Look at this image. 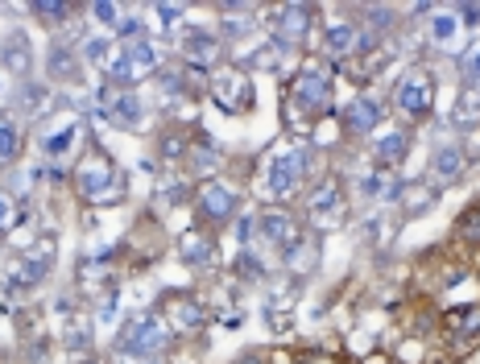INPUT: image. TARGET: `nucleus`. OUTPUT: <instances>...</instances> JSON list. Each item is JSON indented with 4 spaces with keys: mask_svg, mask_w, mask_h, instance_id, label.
<instances>
[{
    "mask_svg": "<svg viewBox=\"0 0 480 364\" xmlns=\"http://www.w3.org/2000/svg\"><path fill=\"white\" fill-rule=\"evenodd\" d=\"M75 182H79V191H83L91 203H104V199H120V174H117V166H112L104 154H91V158L79 166Z\"/></svg>",
    "mask_w": 480,
    "mask_h": 364,
    "instance_id": "nucleus-1",
    "label": "nucleus"
},
{
    "mask_svg": "<svg viewBox=\"0 0 480 364\" xmlns=\"http://www.w3.org/2000/svg\"><path fill=\"white\" fill-rule=\"evenodd\" d=\"M398 108L410 120H422L431 112V79H427L422 70H410V75L398 83Z\"/></svg>",
    "mask_w": 480,
    "mask_h": 364,
    "instance_id": "nucleus-2",
    "label": "nucleus"
},
{
    "mask_svg": "<svg viewBox=\"0 0 480 364\" xmlns=\"http://www.w3.org/2000/svg\"><path fill=\"white\" fill-rule=\"evenodd\" d=\"M327 99H332V83H327V75L324 70H315V67H306L303 79H298V88H295V104L306 112V117H315V112L327 108Z\"/></svg>",
    "mask_w": 480,
    "mask_h": 364,
    "instance_id": "nucleus-3",
    "label": "nucleus"
},
{
    "mask_svg": "<svg viewBox=\"0 0 480 364\" xmlns=\"http://www.w3.org/2000/svg\"><path fill=\"white\" fill-rule=\"evenodd\" d=\"M120 348H125V352H133V356H157L162 348H166V331H162V323H157V319H137V323L125 331Z\"/></svg>",
    "mask_w": 480,
    "mask_h": 364,
    "instance_id": "nucleus-4",
    "label": "nucleus"
},
{
    "mask_svg": "<svg viewBox=\"0 0 480 364\" xmlns=\"http://www.w3.org/2000/svg\"><path fill=\"white\" fill-rule=\"evenodd\" d=\"M212 96H216V104L228 112H240L253 104V88H249V79L240 70H224V75L212 83Z\"/></svg>",
    "mask_w": 480,
    "mask_h": 364,
    "instance_id": "nucleus-5",
    "label": "nucleus"
},
{
    "mask_svg": "<svg viewBox=\"0 0 480 364\" xmlns=\"http://www.w3.org/2000/svg\"><path fill=\"white\" fill-rule=\"evenodd\" d=\"M104 112H108V120H117L120 128H137L141 125V104H137L133 91L108 88L104 91Z\"/></svg>",
    "mask_w": 480,
    "mask_h": 364,
    "instance_id": "nucleus-6",
    "label": "nucleus"
},
{
    "mask_svg": "<svg viewBox=\"0 0 480 364\" xmlns=\"http://www.w3.org/2000/svg\"><path fill=\"white\" fill-rule=\"evenodd\" d=\"M183 50H186V62H195V67H216L220 62V42L212 38V33H203V30L186 33Z\"/></svg>",
    "mask_w": 480,
    "mask_h": 364,
    "instance_id": "nucleus-7",
    "label": "nucleus"
},
{
    "mask_svg": "<svg viewBox=\"0 0 480 364\" xmlns=\"http://www.w3.org/2000/svg\"><path fill=\"white\" fill-rule=\"evenodd\" d=\"M236 211V191L232 187H224V182H207V191H203V216L207 219H228Z\"/></svg>",
    "mask_w": 480,
    "mask_h": 364,
    "instance_id": "nucleus-8",
    "label": "nucleus"
},
{
    "mask_svg": "<svg viewBox=\"0 0 480 364\" xmlns=\"http://www.w3.org/2000/svg\"><path fill=\"white\" fill-rule=\"evenodd\" d=\"M344 211V199H340V187L335 182H324V187L311 195V216L319 219V224H335Z\"/></svg>",
    "mask_w": 480,
    "mask_h": 364,
    "instance_id": "nucleus-9",
    "label": "nucleus"
},
{
    "mask_svg": "<svg viewBox=\"0 0 480 364\" xmlns=\"http://www.w3.org/2000/svg\"><path fill=\"white\" fill-rule=\"evenodd\" d=\"M377 120H381V104H377V99H369V96L353 99V104L344 108V125L353 128V133H369Z\"/></svg>",
    "mask_w": 480,
    "mask_h": 364,
    "instance_id": "nucleus-10",
    "label": "nucleus"
},
{
    "mask_svg": "<svg viewBox=\"0 0 480 364\" xmlns=\"http://www.w3.org/2000/svg\"><path fill=\"white\" fill-rule=\"evenodd\" d=\"M274 25H278V33H282V38L298 42V38H306V25H311V9H303V5H290V9H278Z\"/></svg>",
    "mask_w": 480,
    "mask_h": 364,
    "instance_id": "nucleus-11",
    "label": "nucleus"
},
{
    "mask_svg": "<svg viewBox=\"0 0 480 364\" xmlns=\"http://www.w3.org/2000/svg\"><path fill=\"white\" fill-rule=\"evenodd\" d=\"M261 228H265V237L274 240V245H290V240H295V224H290L282 211H265Z\"/></svg>",
    "mask_w": 480,
    "mask_h": 364,
    "instance_id": "nucleus-12",
    "label": "nucleus"
},
{
    "mask_svg": "<svg viewBox=\"0 0 480 364\" xmlns=\"http://www.w3.org/2000/svg\"><path fill=\"white\" fill-rule=\"evenodd\" d=\"M9 46H13V54H5V62H9L13 70H30L33 54H30V42H25V33L13 30V33H9V42H5V50H9Z\"/></svg>",
    "mask_w": 480,
    "mask_h": 364,
    "instance_id": "nucleus-13",
    "label": "nucleus"
},
{
    "mask_svg": "<svg viewBox=\"0 0 480 364\" xmlns=\"http://www.w3.org/2000/svg\"><path fill=\"white\" fill-rule=\"evenodd\" d=\"M356 46H361V38H356L353 25H335V30L327 33V50H332V54H353Z\"/></svg>",
    "mask_w": 480,
    "mask_h": 364,
    "instance_id": "nucleus-14",
    "label": "nucleus"
},
{
    "mask_svg": "<svg viewBox=\"0 0 480 364\" xmlns=\"http://www.w3.org/2000/svg\"><path fill=\"white\" fill-rule=\"evenodd\" d=\"M17 125H13L9 117H0V166H5V162H13L17 158Z\"/></svg>",
    "mask_w": 480,
    "mask_h": 364,
    "instance_id": "nucleus-15",
    "label": "nucleus"
},
{
    "mask_svg": "<svg viewBox=\"0 0 480 364\" xmlns=\"http://www.w3.org/2000/svg\"><path fill=\"white\" fill-rule=\"evenodd\" d=\"M402 145H406L402 133H390V137H381V141H377V162H385V166H390V162H398V158H402Z\"/></svg>",
    "mask_w": 480,
    "mask_h": 364,
    "instance_id": "nucleus-16",
    "label": "nucleus"
},
{
    "mask_svg": "<svg viewBox=\"0 0 480 364\" xmlns=\"http://www.w3.org/2000/svg\"><path fill=\"white\" fill-rule=\"evenodd\" d=\"M460 166H464V158L456 154V149H439V154H435V170H439V178H456Z\"/></svg>",
    "mask_w": 480,
    "mask_h": 364,
    "instance_id": "nucleus-17",
    "label": "nucleus"
},
{
    "mask_svg": "<svg viewBox=\"0 0 480 364\" xmlns=\"http://www.w3.org/2000/svg\"><path fill=\"white\" fill-rule=\"evenodd\" d=\"M13 224H17V203H13V199L0 191V232H9Z\"/></svg>",
    "mask_w": 480,
    "mask_h": 364,
    "instance_id": "nucleus-18",
    "label": "nucleus"
},
{
    "mask_svg": "<svg viewBox=\"0 0 480 364\" xmlns=\"http://www.w3.org/2000/svg\"><path fill=\"white\" fill-rule=\"evenodd\" d=\"M50 67H54V75H79V62H71L62 50H54V54H50Z\"/></svg>",
    "mask_w": 480,
    "mask_h": 364,
    "instance_id": "nucleus-19",
    "label": "nucleus"
},
{
    "mask_svg": "<svg viewBox=\"0 0 480 364\" xmlns=\"http://www.w3.org/2000/svg\"><path fill=\"white\" fill-rule=\"evenodd\" d=\"M33 13H38V17H46V21H62L71 13V5H33Z\"/></svg>",
    "mask_w": 480,
    "mask_h": 364,
    "instance_id": "nucleus-20",
    "label": "nucleus"
},
{
    "mask_svg": "<svg viewBox=\"0 0 480 364\" xmlns=\"http://www.w3.org/2000/svg\"><path fill=\"white\" fill-rule=\"evenodd\" d=\"M96 17L99 21H117V9H112V5H96Z\"/></svg>",
    "mask_w": 480,
    "mask_h": 364,
    "instance_id": "nucleus-21",
    "label": "nucleus"
},
{
    "mask_svg": "<svg viewBox=\"0 0 480 364\" xmlns=\"http://www.w3.org/2000/svg\"><path fill=\"white\" fill-rule=\"evenodd\" d=\"M468 79H480V54L468 62Z\"/></svg>",
    "mask_w": 480,
    "mask_h": 364,
    "instance_id": "nucleus-22",
    "label": "nucleus"
},
{
    "mask_svg": "<svg viewBox=\"0 0 480 364\" xmlns=\"http://www.w3.org/2000/svg\"><path fill=\"white\" fill-rule=\"evenodd\" d=\"M240 364H261V360H257V356H245V360H240Z\"/></svg>",
    "mask_w": 480,
    "mask_h": 364,
    "instance_id": "nucleus-23",
    "label": "nucleus"
}]
</instances>
